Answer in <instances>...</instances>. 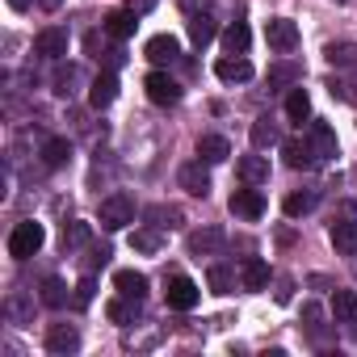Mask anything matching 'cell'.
Segmentation results:
<instances>
[{"instance_id":"cell-1","label":"cell","mask_w":357,"mask_h":357,"mask_svg":"<svg viewBox=\"0 0 357 357\" xmlns=\"http://www.w3.org/2000/svg\"><path fill=\"white\" fill-rule=\"evenodd\" d=\"M97 223H101L105 231H122V227H130V223H135V202H130L126 194H109V198L97 206Z\"/></svg>"},{"instance_id":"cell-2","label":"cell","mask_w":357,"mask_h":357,"mask_svg":"<svg viewBox=\"0 0 357 357\" xmlns=\"http://www.w3.org/2000/svg\"><path fill=\"white\" fill-rule=\"evenodd\" d=\"M43 244H47L43 223H34V219H30V223H17L13 236H9V257H13V261H30Z\"/></svg>"},{"instance_id":"cell-3","label":"cell","mask_w":357,"mask_h":357,"mask_svg":"<svg viewBox=\"0 0 357 357\" xmlns=\"http://www.w3.org/2000/svg\"><path fill=\"white\" fill-rule=\"evenodd\" d=\"M265 43H269L278 55H290V51L298 47V26H294L290 17H273V22H265Z\"/></svg>"},{"instance_id":"cell-4","label":"cell","mask_w":357,"mask_h":357,"mask_svg":"<svg viewBox=\"0 0 357 357\" xmlns=\"http://www.w3.org/2000/svg\"><path fill=\"white\" fill-rule=\"evenodd\" d=\"M164 298H168V307H172V311H190V307H198V286H194V278L172 273V278H168Z\"/></svg>"},{"instance_id":"cell-5","label":"cell","mask_w":357,"mask_h":357,"mask_svg":"<svg viewBox=\"0 0 357 357\" xmlns=\"http://www.w3.org/2000/svg\"><path fill=\"white\" fill-rule=\"evenodd\" d=\"M143 89H147L151 105H176V101H181V84H176L168 72H151V76L143 80Z\"/></svg>"},{"instance_id":"cell-6","label":"cell","mask_w":357,"mask_h":357,"mask_svg":"<svg viewBox=\"0 0 357 357\" xmlns=\"http://www.w3.org/2000/svg\"><path fill=\"white\" fill-rule=\"evenodd\" d=\"M176 181H181V190H185V194H194V198H206V194H211V172L202 168V160H194V164H181V172H176Z\"/></svg>"},{"instance_id":"cell-7","label":"cell","mask_w":357,"mask_h":357,"mask_svg":"<svg viewBox=\"0 0 357 357\" xmlns=\"http://www.w3.org/2000/svg\"><path fill=\"white\" fill-rule=\"evenodd\" d=\"M227 206H231V215H236V219H248V223H257V219L265 215V198H261L257 190H236Z\"/></svg>"},{"instance_id":"cell-8","label":"cell","mask_w":357,"mask_h":357,"mask_svg":"<svg viewBox=\"0 0 357 357\" xmlns=\"http://www.w3.org/2000/svg\"><path fill=\"white\" fill-rule=\"evenodd\" d=\"M328 240L340 257H357V219H336L328 227Z\"/></svg>"},{"instance_id":"cell-9","label":"cell","mask_w":357,"mask_h":357,"mask_svg":"<svg viewBox=\"0 0 357 357\" xmlns=\"http://www.w3.org/2000/svg\"><path fill=\"white\" fill-rule=\"evenodd\" d=\"M282 155H286V164H290V168H303V172L319 164V155H315L311 139H286V143H282Z\"/></svg>"},{"instance_id":"cell-10","label":"cell","mask_w":357,"mask_h":357,"mask_svg":"<svg viewBox=\"0 0 357 357\" xmlns=\"http://www.w3.org/2000/svg\"><path fill=\"white\" fill-rule=\"evenodd\" d=\"M185 248H190V257H215L219 248H223V231L219 227H202V231H190V240H185Z\"/></svg>"},{"instance_id":"cell-11","label":"cell","mask_w":357,"mask_h":357,"mask_svg":"<svg viewBox=\"0 0 357 357\" xmlns=\"http://www.w3.org/2000/svg\"><path fill=\"white\" fill-rule=\"evenodd\" d=\"M34 55H43V59H63L68 55V30H43L38 38H34Z\"/></svg>"},{"instance_id":"cell-12","label":"cell","mask_w":357,"mask_h":357,"mask_svg":"<svg viewBox=\"0 0 357 357\" xmlns=\"http://www.w3.org/2000/svg\"><path fill=\"white\" fill-rule=\"evenodd\" d=\"M80 349V332L72 324H51L47 328V353H76Z\"/></svg>"},{"instance_id":"cell-13","label":"cell","mask_w":357,"mask_h":357,"mask_svg":"<svg viewBox=\"0 0 357 357\" xmlns=\"http://www.w3.org/2000/svg\"><path fill=\"white\" fill-rule=\"evenodd\" d=\"M143 55H147L151 63H172L176 55H181V43H176L172 34H155V38H147Z\"/></svg>"},{"instance_id":"cell-14","label":"cell","mask_w":357,"mask_h":357,"mask_svg":"<svg viewBox=\"0 0 357 357\" xmlns=\"http://www.w3.org/2000/svg\"><path fill=\"white\" fill-rule=\"evenodd\" d=\"M114 97H118V76L114 72H101L93 80V89H89V105L93 109H105V105H114Z\"/></svg>"},{"instance_id":"cell-15","label":"cell","mask_w":357,"mask_h":357,"mask_svg":"<svg viewBox=\"0 0 357 357\" xmlns=\"http://www.w3.org/2000/svg\"><path fill=\"white\" fill-rule=\"evenodd\" d=\"M215 76H219V80H227V84H244V80H252V63H248V59H240V55H236V59L227 55V59H219V63H215Z\"/></svg>"},{"instance_id":"cell-16","label":"cell","mask_w":357,"mask_h":357,"mask_svg":"<svg viewBox=\"0 0 357 357\" xmlns=\"http://www.w3.org/2000/svg\"><path fill=\"white\" fill-rule=\"evenodd\" d=\"M240 282H244V290H265L269 286V265L261 257H248L240 265Z\"/></svg>"},{"instance_id":"cell-17","label":"cell","mask_w":357,"mask_h":357,"mask_svg":"<svg viewBox=\"0 0 357 357\" xmlns=\"http://www.w3.org/2000/svg\"><path fill=\"white\" fill-rule=\"evenodd\" d=\"M332 315H336V324L357 328V294L353 290H332Z\"/></svg>"},{"instance_id":"cell-18","label":"cell","mask_w":357,"mask_h":357,"mask_svg":"<svg viewBox=\"0 0 357 357\" xmlns=\"http://www.w3.org/2000/svg\"><path fill=\"white\" fill-rule=\"evenodd\" d=\"M236 172H240V181L261 185V181H269V160H265V155H244V160L236 164Z\"/></svg>"},{"instance_id":"cell-19","label":"cell","mask_w":357,"mask_h":357,"mask_svg":"<svg viewBox=\"0 0 357 357\" xmlns=\"http://www.w3.org/2000/svg\"><path fill=\"white\" fill-rule=\"evenodd\" d=\"M135 26H139V13H135V9H114V13L105 17V34H114V38H130Z\"/></svg>"},{"instance_id":"cell-20","label":"cell","mask_w":357,"mask_h":357,"mask_svg":"<svg viewBox=\"0 0 357 357\" xmlns=\"http://www.w3.org/2000/svg\"><path fill=\"white\" fill-rule=\"evenodd\" d=\"M198 155H202L206 164H223V160L231 155V143H227L223 135H202V139H198Z\"/></svg>"},{"instance_id":"cell-21","label":"cell","mask_w":357,"mask_h":357,"mask_svg":"<svg viewBox=\"0 0 357 357\" xmlns=\"http://www.w3.org/2000/svg\"><path fill=\"white\" fill-rule=\"evenodd\" d=\"M311 147H315L319 160H332V155H336V130H332L328 122H315V126H311Z\"/></svg>"},{"instance_id":"cell-22","label":"cell","mask_w":357,"mask_h":357,"mask_svg":"<svg viewBox=\"0 0 357 357\" xmlns=\"http://www.w3.org/2000/svg\"><path fill=\"white\" fill-rule=\"evenodd\" d=\"M114 286H118V294H126V298H143V294H147V278L135 273V269H118V273H114Z\"/></svg>"},{"instance_id":"cell-23","label":"cell","mask_w":357,"mask_h":357,"mask_svg":"<svg viewBox=\"0 0 357 357\" xmlns=\"http://www.w3.org/2000/svg\"><path fill=\"white\" fill-rule=\"evenodd\" d=\"M319 206V194L315 190H303V194H290L286 202H282V211L290 215V219H303V215H311Z\"/></svg>"},{"instance_id":"cell-24","label":"cell","mask_w":357,"mask_h":357,"mask_svg":"<svg viewBox=\"0 0 357 357\" xmlns=\"http://www.w3.org/2000/svg\"><path fill=\"white\" fill-rule=\"evenodd\" d=\"M286 118L298 122V126L311 118V97H307V89H290V97H286Z\"/></svg>"},{"instance_id":"cell-25","label":"cell","mask_w":357,"mask_h":357,"mask_svg":"<svg viewBox=\"0 0 357 357\" xmlns=\"http://www.w3.org/2000/svg\"><path fill=\"white\" fill-rule=\"evenodd\" d=\"M248 43H252V34H248V26H244V22H231V26L223 30V47H227L231 55H244V51H248Z\"/></svg>"},{"instance_id":"cell-26","label":"cell","mask_w":357,"mask_h":357,"mask_svg":"<svg viewBox=\"0 0 357 357\" xmlns=\"http://www.w3.org/2000/svg\"><path fill=\"white\" fill-rule=\"evenodd\" d=\"M248 135H252V147H257V151H265V147H273V143L282 139V135H278V122H269V118H257Z\"/></svg>"},{"instance_id":"cell-27","label":"cell","mask_w":357,"mask_h":357,"mask_svg":"<svg viewBox=\"0 0 357 357\" xmlns=\"http://www.w3.org/2000/svg\"><path fill=\"white\" fill-rule=\"evenodd\" d=\"M72 160V143L68 139H47V147H43V164L47 168H63Z\"/></svg>"},{"instance_id":"cell-28","label":"cell","mask_w":357,"mask_h":357,"mask_svg":"<svg viewBox=\"0 0 357 357\" xmlns=\"http://www.w3.org/2000/svg\"><path fill=\"white\" fill-rule=\"evenodd\" d=\"M130 248H135V252H160V248H164V236H160L155 227H135V231H130Z\"/></svg>"},{"instance_id":"cell-29","label":"cell","mask_w":357,"mask_h":357,"mask_svg":"<svg viewBox=\"0 0 357 357\" xmlns=\"http://www.w3.org/2000/svg\"><path fill=\"white\" fill-rule=\"evenodd\" d=\"M190 38H194V47H206L215 38V17L211 13H194L190 17Z\"/></svg>"},{"instance_id":"cell-30","label":"cell","mask_w":357,"mask_h":357,"mask_svg":"<svg viewBox=\"0 0 357 357\" xmlns=\"http://www.w3.org/2000/svg\"><path fill=\"white\" fill-rule=\"evenodd\" d=\"M324 55L332 68H357V43H332Z\"/></svg>"},{"instance_id":"cell-31","label":"cell","mask_w":357,"mask_h":357,"mask_svg":"<svg viewBox=\"0 0 357 357\" xmlns=\"http://www.w3.org/2000/svg\"><path fill=\"white\" fill-rule=\"evenodd\" d=\"M206 282H211V290H215V294H231V290H236V273H231L227 265H211Z\"/></svg>"},{"instance_id":"cell-32","label":"cell","mask_w":357,"mask_h":357,"mask_svg":"<svg viewBox=\"0 0 357 357\" xmlns=\"http://www.w3.org/2000/svg\"><path fill=\"white\" fill-rule=\"evenodd\" d=\"M135 311H139V298H126V294H122V298H114V303L105 307V315H109L114 324H130V319H135Z\"/></svg>"},{"instance_id":"cell-33","label":"cell","mask_w":357,"mask_h":357,"mask_svg":"<svg viewBox=\"0 0 357 357\" xmlns=\"http://www.w3.org/2000/svg\"><path fill=\"white\" fill-rule=\"evenodd\" d=\"M294 80H303V68H298V63H278V68H269V84H273V89L294 84Z\"/></svg>"},{"instance_id":"cell-34","label":"cell","mask_w":357,"mask_h":357,"mask_svg":"<svg viewBox=\"0 0 357 357\" xmlns=\"http://www.w3.org/2000/svg\"><path fill=\"white\" fill-rule=\"evenodd\" d=\"M43 303H47V307H63V303H68V286H63L59 278H47V282H43Z\"/></svg>"},{"instance_id":"cell-35","label":"cell","mask_w":357,"mask_h":357,"mask_svg":"<svg viewBox=\"0 0 357 357\" xmlns=\"http://www.w3.org/2000/svg\"><path fill=\"white\" fill-rule=\"evenodd\" d=\"M89 244V223H68L63 227V248H84Z\"/></svg>"},{"instance_id":"cell-36","label":"cell","mask_w":357,"mask_h":357,"mask_svg":"<svg viewBox=\"0 0 357 357\" xmlns=\"http://www.w3.org/2000/svg\"><path fill=\"white\" fill-rule=\"evenodd\" d=\"M76 80H80L76 68H59V72H55V93H59V97H72V84H76Z\"/></svg>"},{"instance_id":"cell-37","label":"cell","mask_w":357,"mask_h":357,"mask_svg":"<svg viewBox=\"0 0 357 357\" xmlns=\"http://www.w3.org/2000/svg\"><path fill=\"white\" fill-rule=\"evenodd\" d=\"M147 219H168V227H176V223H181V211H176V206H151Z\"/></svg>"},{"instance_id":"cell-38","label":"cell","mask_w":357,"mask_h":357,"mask_svg":"<svg viewBox=\"0 0 357 357\" xmlns=\"http://www.w3.org/2000/svg\"><path fill=\"white\" fill-rule=\"evenodd\" d=\"M93 290H97V286H93V278H80V286H76V303H80V307H89V303H93Z\"/></svg>"},{"instance_id":"cell-39","label":"cell","mask_w":357,"mask_h":357,"mask_svg":"<svg viewBox=\"0 0 357 357\" xmlns=\"http://www.w3.org/2000/svg\"><path fill=\"white\" fill-rule=\"evenodd\" d=\"M303 319H307V324H319V307H315V303H307V307H303Z\"/></svg>"},{"instance_id":"cell-40","label":"cell","mask_w":357,"mask_h":357,"mask_svg":"<svg viewBox=\"0 0 357 357\" xmlns=\"http://www.w3.org/2000/svg\"><path fill=\"white\" fill-rule=\"evenodd\" d=\"M38 5H43V9H47V13H55V9H59V5H63V0H38Z\"/></svg>"},{"instance_id":"cell-41","label":"cell","mask_w":357,"mask_h":357,"mask_svg":"<svg viewBox=\"0 0 357 357\" xmlns=\"http://www.w3.org/2000/svg\"><path fill=\"white\" fill-rule=\"evenodd\" d=\"M9 5H13V9H17V13H22V9H26V5H30V0H9Z\"/></svg>"}]
</instances>
